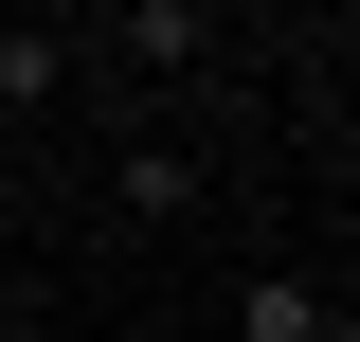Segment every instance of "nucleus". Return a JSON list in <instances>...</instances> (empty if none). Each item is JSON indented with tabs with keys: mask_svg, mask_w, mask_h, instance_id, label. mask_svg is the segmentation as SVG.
<instances>
[{
	"mask_svg": "<svg viewBox=\"0 0 360 342\" xmlns=\"http://www.w3.org/2000/svg\"><path fill=\"white\" fill-rule=\"evenodd\" d=\"M108 216H198V163H180V144H127V180H108Z\"/></svg>",
	"mask_w": 360,
	"mask_h": 342,
	"instance_id": "7ed1b4c3",
	"label": "nucleus"
},
{
	"mask_svg": "<svg viewBox=\"0 0 360 342\" xmlns=\"http://www.w3.org/2000/svg\"><path fill=\"white\" fill-rule=\"evenodd\" d=\"M234 342H342V306H324L307 270H252V289H234Z\"/></svg>",
	"mask_w": 360,
	"mask_h": 342,
	"instance_id": "f257e3e1",
	"label": "nucleus"
},
{
	"mask_svg": "<svg viewBox=\"0 0 360 342\" xmlns=\"http://www.w3.org/2000/svg\"><path fill=\"white\" fill-rule=\"evenodd\" d=\"M72 90V37H37V18H0V108H54Z\"/></svg>",
	"mask_w": 360,
	"mask_h": 342,
	"instance_id": "f03ea898",
	"label": "nucleus"
}]
</instances>
